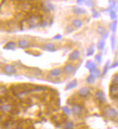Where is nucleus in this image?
<instances>
[{
	"instance_id": "f257e3e1",
	"label": "nucleus",
	"mask_w": 118,
	"mask_h": 129,
	"mask_svg": "<svg viewBox=\"0 0 118 129\" xmlns=\"http://www.w3.org/2000/svg\"><path fill=\"white\" fill-rule=\"evenodd\" d=\"M104 113L105 115L107 117H109V118H115L118 115V112L112 107L107 106L104 109Z\"/></svg>"
},
{
	"instance_id": "f03ea898",
	"label": "nucleus",
	"mask_w": 118,
	"mask_h": 129,
	"mask_svg": "<svg viewBox=\"0 0 118 129\" xmlns=\"http://www.w3.org/2000/svg\"><path fill=\"white\" fill-rule=\"evenodd\" d=\"M41 8L46 12H50L54 10V6L49 1H43L41 3Z\"/></svg>"
},
{
	"instance_id": "7ed1b4c3",
	"label": "nucleus",
	"mask_w": 118,
	"mask_h": 129,
	"mask_svg": "<svg viewBox=\"0 0 118 129\" xmlns=\"http://www.w3.org/2000/svg\"><path fill=\"white\" fill-rule=\"evenodd\" d=\"M109 93L112 99H116L118 97V85L112 84L109 88Z\"/></svg>"
},
{
	"instance_id": "20e7f679",
	"label": "nucleus",
	"mask_w": 118,
	"mask_h": 129,
	"mask_svg": "<svg viewBox=\"0 0 118 129\" xmlns=\"http://www.w3.org/2000/svg\"><path fill=\"white\" fill-rule=\"evenodd\" d=\"M82 110H83V107H81V105H80L78 104H74L73 105L72 112H73V115H75L76 116L80 115L82 113Z\"/></svg>"
},
{
	"instance_id": "39448f33",
	"label": "nucleus",
	"mask_w": 118,
	"mask_h": 129,
	"mask_svg": "<svg viewBox=\"0 0 118 129\" xmlns=\"http://www.w3.org/2000/svg\"><path fill=\"white\" fill-rule=\"evenodd\" d=\"M19 7L20 10L25 11V12H29L31 9V5L30 3L26 2V1H22L19 4Z\"/></svg>"
},
{
	"instance_id": "423d86ee",
	"label": "nucleus",
	"mask_w": 118,
	"mask_h": 129,
	"mask_svg": "<svg viewBox=\"0 0 118 129\" xmlns=\"http://www.w3.org/2000/svg\"><path fill=\"white\" fill-rule=\"evenodd\" d=\"M74 70H75V67H74L73 64H66L64 67V69H63L64 73L67 75H70V74L73 73Z\"/></svg>"
},
{
	"instance_id": "0eeeda50",
	"label": "nucleus",
	"mask_w": 118,
	"mask_h": 129,
	"mask_svg": "<svg viewBox=\"0 0 118 129\" xmlns=\"http://www.w3.org/2000/svg\"><path fill=\"white\" fill-rule=\"evenodd\" d=\"M90 90L88 88H82L78 91V94L81 97H87L90 94Z\"/></svg>"
},
{
	"instance_id": "6e6552de",
	"label": "nucleus",
	"mask_w": 118,
	"mask_h": 129,
	"mask_svg": "<svg viewBox=\"0 0 118 129\" xmlns=\"http://www.w3.org/2000/svg\"><path fill=\"white\" fill-rule=\"evenodd\" d=\"M44 49L49 52H54L56 50V46L52 43H47L44 45Z\"/></svg>"
},
{
	"instance_id": "1a4fd4ad",
	"label": "nucleus",
	"mask_w": 118,
	"mask_h": 129,
	"mask_svg": "<svg viewBox=\"0 0 118 129\" xmlns=\"http://www.w3.org/2000/svg\"><path fill=\"white\" fill-rule=\"evenodd\" d=\"M96 98L100 102H105V94L104 91L99 90L96 93Z\"/></svg>"
},
{
	"instance_id": "9d476101",
	"label": "nucleus",
	"mask_w": 118,
	"mask_h": 129,
	"mask_svg": "<svg viewBox=\"0 0 118 129\" xmlns=\"http://www.w3.org/2000/svg\"><path fill=\"white\" fill-rule=\"evenodd\" d=\"M80 57V52L78 50H75L72 52L70 56H69V60L71 61H75L76 60H78Z\"/></svg>"
},
{
	"instance_id": "9b49d317",
	"label": "nucleus",
	"mask_w": 118,
	"mask_h": 129,
	"mask_svg": "<svg viewBox=\"0 0 118 129\" xmlns=\"http://www.w3.org/2000/svg\"><path fill=\"white\" fill-rule=\"evenodd\" d=\"M86 67L87 69H88L91 72H92V71H93V70H95L96 69V64H95L93 62L89 60V61H88V62L86 63Z\"/></svg>"
},
{
	"instance_id": "f8f14e48",
	"label": "nucleus",
	"mask_w": 118,
	"mask_h": 129,
	"mask_svg": "<svg viewBox=\"0 0 118 129\" xmlns=\"http://www.w3.org/2000/svg\"><path fill=\"white\" fill-rule=\"evenodd\" d=\"M62 73V70L59 68H55L50 71V76L52 77H58Z\"/></svg>"
},
{
	"instance_id": "ddd939ff",
	"label": "nucleus",
	"mask_w": 118,
	"mask_h": 129,
	"mask_svg": "<svg viewBox=\"0 0 118 129\" xmlns=\"http://www.w3.org/2000/svg\"><path fill=\"white\" fill-rule=\"evenodd\" d=\"M73 13H75V15H83L86 13V11L80 7H74L73 8Z\"/></svg>"
},
{
	"instance_id": "4468645a",
	"label": "nucleus",
	"mask_w": 118,
	"mask_h": 129,
	"mask_svg": "<svg viewBox=\"0 0 118 129\" xmlns=\"http://www.w3.org/2000/svg\"><path fill=\"white\" fill-rule=\"evenodd\" d=\"M77 84H78V82L76 80H73V81L70 82L67 86H66V90H70V89H74L77 86Z\"/></svg>"
},
{
	"instance_id": "2eb2a0df",
	"label": "nucleus",
	"mask_w": 118,
	"mask_h": 129,
	"mask_svg": "<svg viewBox=\"0 0 118 129\" xmlns=\"http://www.w3.org/2000/svg\"><path fill=\"white\" fill-rule=\"evenodd\" d=\"M73 26L75 28H79L83 26V21L80 19H75L73 21Z\"/></svg>"
},
{
	"instance_id": "dca6fc26",
	"label": "nucleus",
	"mask_w": 118,
	"mask_h": 129,
	"mask_svg": "<svg viewBox=\"0 0 118 129\" xmlns=\"http://www.w3.org/2000/svg\"><path fill=\"white\" fill-rule=\"evenodd\" d=\"M97 47H98V49H99V50H103V49H104V47H105L104 39H102V40H100V41H99V43H98Z\"/></svg>"
},
{
	"instance_id": "f3484780",
	"label": "nucleus",
	"mask_w": 118,
	"mask_h": 129,
	"mask_svg": "<svg viewBox=\"0 0 118 129\" xmlns=\"http://www.w3.org/2000/svg\"><path fill=\"white\" fill-rule=\"evenodd\" d=\"M19 44H20V47L22 48H27L29 47V42L26 40H21Z\"/></svg>"
},
{
	"instance_id": "a211bd4d",
	"label": "nucleus",
	"mask_w": 118,
	"mask_h": 129,
	"mask_svg": "<svg viewBox=\"0 0 118 129\" xmlns=\"http://www.w3.org/2000/svg\"><path fill=\"white\" fill-rule=\"evenodd\" d=\"M111 45H112V51H115V47H116V39H115V36H112V38H111Z\"/></svg>"
},
{
	"instance_id": "6ab92c4d",
	"label": "nucleus",
	"mask_w": 118,
	"mask_h": 129,
	"mask_svg": "<svg viewBox=\"0 0 118 129\" xmlns=\"http://www.w3.org/2000/svg\"><path fill=\"white\" fill-rule=\"evenodd\" d=\"M74 127V123L71 121L67 122L64 126V129H73Z\"/></svg>"
},
{
	"instance_id": "aec40b11",
	"label": "nucleus",
	"mask_w": 118,
	"mask_h": 129,
	"mask_svg": "<svg viewBox=\"0 0 118 129\" xmlns=\"http://www.w3.org/2000/svg\"><path fill=\"white\" fill-rule=\"evenodd\" d=\"M4 70H5V72L7 73H15L14 68L12 66H10V65H7V66L5 67V68H4Z\"/></svg>"
},
{
	"instance_id": "412c9836",
	"label": "nucleus",
	"mask_w": 118,
	"mask_h": 129,
	"mask_svg": "<svg viewBox=\"0 0 118 129\" xmlns=\"http://www.w3.org/2000/svg\"><path fill=\"white\" fill-rule=\"evenodd\" d=\"M95 80H96V78L94 77L92 74H90L89 76H88V77L87 78V79H86V81L88 83H90V84H92V83H94V81H95Z\"/></svg>"
},
{
	"instance_id": "4be33fe9",
	"label": "nucleus",
	"mask_w": 118,
	"mask_h": 129,
	"mask_svg": "<svg viewBox=\"0 0 118 129\" xmlns=\"http://www.w3.org/2000/svg\"><path fill=\"white\" fill-rule=\"evenodd\" d=\"M117 23H118V22H117V20H115L111 25H110V29L112 30V31L113 32V33H115V31H116V28H117Z\"/></svg>"
},
{
	"instance_id": "5701e85b",
	"label": "nucleus",
	"mask_w": 118,
	"mask_h": 129,
	"mask_svg": "<svg viewBox=\"0 0 118 129\" xmlns=\"http://www.w3.org/2000/svg\"><path fill=\"white\" fill-rule=\"evenodd\" d=\"M91 74H92V75H93L95 78H98L99 76H100V75H101V72H100L99 70L96 69L95 70H93V71L91 72Z\"/></svg>"
},
{
	"instance_id": "b1692460",
	"label": "nucleus",
	"mask_w": 118,
	"mask_h": 129,
	"mask_svg": "<svg viewBox=\"0 0 118 129\" xmlns=\"http://www.w3.org/2000/svg\"><path fill=\"white\" fill-rule=\"evenodd\" d=\"M109 68V61L106 62V63L105 64L104 68V70H103V73H102V76H104L106 74V73L108 72Z\"/></svg>"
},
{
	"instance_id": "393cba45",
	"label": "nucleus",
	"mask_w": 118,
	"mask_h": 129,
	"mask_svg": "<svg viewBox=\"0 0 118 129\" xmlns=\"http://www.w3.org/2000/svg\"><path fill=\"white\" fill-rule=\"evenodd\" d=\"M15 47V44L14 42H10L5 46V48L9 49H13Z\"/></svg>"
},
{
	"instance_id": "a878e982",
	"label": "nucleus",
	"mask_w": 118,
	"mask_h": 129,
	"mask_svg": "<svg viewBox=\"0 0 118 129\" xmlns=\"http://www.w3.org/2000/svg\"><path fill=\"white\" fill-rule=\"evenodd\" d=\"M112 84H114V85H118V74L115 75V76L112 77Z\"/></svg>"
},
{
	"instance_id": "bb28decb",
	"label": "nucleus",
	"mask_w": 118,
	"mask_h": 129,
	"mask_svg": "<svg viewBox=\"0 0 118 129\" xmlns=\"http://www.w3.org/2000/svg\"><path fill=\"white\" fill-rule=\"evenodd\" d=\"M109 15H110V17H111V19H112V20H115L117 19V13H116L115 11H114V10L110 11V13H109Z\"/></svg>"
},
{
	"instance_id": "cd10ccee",
	"label": "nucleus",
	"mask_w": 118,
	"mask_h": 129,
	"mask_svg": "<svg viewBox=\"0 0 118 129\" xmlns=\"http://www.w3.org/2000/svg\"><path fill=\"white\" fill-rule=\"evenodd\" d=\"M95 60H96L97 63H102V54H96V57H95Z\"/></svg>"
},
{
	"instance_id": "c85d7f7f",
	"label": "nucleus",
	"mask_w": 118,
	"mask_h": 129,
	"mask_svg": "<svg viewBox=\"0 0 118 129\" xmlns=\"http://www.w3.org/2000/svg\"><path fill=\"white\" fill-rule=\"evenodd\" d=\"M97 31H98V33H100V34H102V35L104 34L105 33H106V30H105V28H104V27H102V26H99V27L98 28Z\"/></svg>"
},
{
	"instance_id": "c756f323",
	"label": "nucleus",
	"mask_w": 118,
	"mask_h": 129,
	"mask_svg": "<svg viewBox=\"0 0 118 129\" xmlns=\"http://www.w3.org/2000/svg\"><path fill=\"white\" fill-rule=\"evenodd\" d=\"M62 110H63V113H65L67 115H70L71 113V111H70V108L68 107H62Z\"/></svg>"
},
{
	"instance_id": "7c9ffc66",
	"label": "nucleus",
	"mask_w": 118,
	"mask_h": 129,
	"mask_svg": "<svg viewBox=\"0 0 118 129\" xmlns=\"http://www.w3.org/2000/svg\"><path fill=\"white\" fill-rule=\"evenodd\" d=\"M92 13H93V17H95V18H96V17H99V13H98L95 9H92Z\"/></svg>"
},
{
	"instance_id": "2f4dec72",
	"label": "nucleus",
	"mask_w": 118,
	"mask_h": 129,
	"mask_svg": "<svg viewBox=\"0 0 118 129\" xmlns=\"http://www.w3.org/2000/svg\"><path fill=\"white\" fill-rule=\"evenodd\" d=\"M94 53V49H93V47H90L88 49V51H87V55L88 56H91L92 54Z\"/></svg>"
},
{
	"instance_id": "473e14b6",
	"label": "nucleus",
	"mask_w": 118,
	"mask_h": 129,
	"mask_svg": "<svg viewBox=\"0 0 118 129\" xmlns=\"http://www.w3.org/2000/svg\"><path fill=\"white\" fill-rule=\"evenodd\" d=\"M6 89H5V87H4V86H0V96H2V95H4L5 93H6Z\"/></svg>"
},
{
	"instance_id": "72a5a7b5",
	"label": "nucleus",
	"mask_w": 118,
	"mask_h": 129,
	"mask_svg": "<svg viewBox=\"0 0 118 129\" xmlns=\"http://www.w3.org/2000/svg\"><path fill=\"white\" fill-rule=\"evenodd\" d=\"M65 30L66 31H67V33H71V32L73 31V28L72 26H67L66 27Z\"/></svg>"
},
{
	"instance_id": "f704fd0d",
	"label": "nucleus",
	"mask_w": 118,
	"mask_h": 129,
	"mask_svg": "<svg viewBox=\"0 0 118 129\" xmlns=\"http://www.w3.org/2000/svg\"><path fill=\"white\" fill-rule=\"evenodd\" d=\"M62 38V35L57 34V35H56V36L54 37V40H59V39H61Z\"/></svg>"
},
{
	"instance_id": "c9c22d12",
	"label": "nucleus",
	"mask_w": 118,
	"mask_h": 129,
	"mask_svg": "<svg viewBox=\"0 0 118 129\" xmlns=\"http://www.w3.org/2000/svg\"><path fill=\"white\" fill-rule=\"evenodd\" d=\"M84 2L88 7H91V6H92V4H93V1H84Z\"/></svg>"
},
{
	"instance_id": "e433bc0d",
	"label": "nucleus",
	"mask_w": 118,
	"mask_h": 129,
	"mask_svg": "<svg viewBox=\"0 0 118 129\" xmlns=\"http://www.w3.org/2000/svg\"><path fill=\"white\" fill-rule=\"evenodd\" d=\"M118 60H117V61H115L113 64H112V68H114V67H118Z\"/></svg>"
},
{
	"instance_id": "4c0bfd02",
	"label": "nucleus",
	"mask_w": 118,
	"mask_h": 129,
	"mask_svg": "<svg viewBox=\"0 0 118 129\" xmlns=\"http://www.w3.org/2000/svg\"><path fill=\"white\" fill-rule=\"evenodd\" d=\"M109 36V33H108L107 32H106L104 34H103V35H102V36H103V38H104V39L107 38V36Z\"/></svg>"
},
{
	"instance_id": "58836bf2",
	"label": "nucleus",
	"mask_w": 118,
	"mask_h": 129,
	"mask_svg": "<svg viewBox=\"0 0 118 129\" xmlns=\"http://www.w3.org/2000/svg\"><path fill=\"white\" fill-rule=\"evenodd\" d=\"M77 2L78 4H83V2H84V1H77Z\"/></svg>"
},
{
	"instance_id": "ea45409f",
	"label": "nucleus",
	"mask_w": 118,
	"mask_h": 129,
	"mask_svg": "<svg viewBox=\"0 0 118 129\" xmlns=\"http://www.w3.org/2000/svg\"><path fill=\"white\" fill-rule=\"evenodd\" d=\"M22 129V128H17V129Z\"/></svg>"
}]
</instances>
